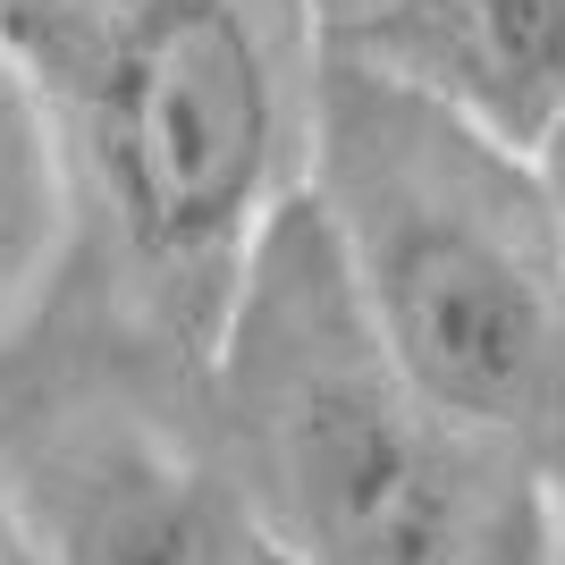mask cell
Here are the masks:
<instances>
[{
	"label": "cell",
	"mask_w": 565,
	"mask_h": 565,
	"mask_svg": "<svg viewBox=\"0 0 565 565\" xmlns=\"http://www.w3.org/2000/svg\"><path fill=\"white\" fill-rule=\"evenodd\" d=\"M254 565H287V557H270V548H262V557H254Z\"/></svg>",
	"instance_id": "obj_11"
},
{
	"label": "cell",
	"mask_w": 565,
	"mask_h": 565,
	"mask_svg": "<svg viewBox=\"0 0 565 565\" xmlns=\"http://www.w3.org/2000/svg\"><path fill=\"white\" fill-rule=\"evenodd\" d=\"M0 565H43V548L25 532V507H18V490H9V472H0Z\"/></svg>",
	"instance_id": "obj_7"
},
{
	"label": "cell",
	"mask_w": 565,
	"mask_h": 565,
	"mask_svg": "<svg viewBox=\"0 0 565 565\" xmlns=\"http://www.w3.org/2000/svg\"><path fill=\"white\" fill-rule=\"evenodd\" d=\"M76 279V186L34 76L0 43V354Z\"/></svg>",
	"instance_id": "obj_6"
},
{
	"label": "cell",
	"mask_w": 565,
	"mask_h": 565,
	"mask_svg": "<svg viewBox=\"0 0 565 565\" xmlns=\"http://www.w3.org/2000/svg\"><path fill=\"white\" fill-rule=\"evenodd\" d=\"M212 414L254 541L287 565H548L557 481L388 363L312 203L245 262Z\"/></svg>",
	"instance_id": "obj_2"
},
{
	"label": "cell",
	"mask_w": 565,
	"mask_h": 565,
	"mask_svg": "<svg viewBox=\"0 0 565 565\" xmlns=\"http://www.w3.org/2000/svg\"><path fill=\"white\" fill-rule=\"evenodd\" d=\"M0 472L43 565H254L212 414V363H186L94 287L0 354Z\"/></svg>",
	"instance_id": "obj_4"
},
{
	"label": "cell",
	"mask_w": 565,
	"mask_h": 565,
	"mask_svg": "<svg viewBox=\"0 0 565 565\" xmlns=\"http://www.w3.org/2000/svg\"><path fill=\"white\" fill-rule=\"evenodd\" d=\"M548 565H565V481H557V523H548Z\"/></svg>",
	"instance_id": "obj_10"
},
{
	"label": "cell",
	"mask_w": 565,
	"mask_h": 565,
	"mask_svg": "<svg viewBox=\"0 0 565 565\" xmlns=\"http://www.w3.org/2000/svg\"><path fill=\"white\" fill-rule=\"evenodd\" d=\"M388 0H312V18H321V43L330 34H354V25H372Z\"/></svg>",
	"instance_id": "obj_8"
},
{
	"label": "cell",
	"mask_w": 565,
	"mask_h": 565,
	"mask_svg": "<svg viewBox=\"0 0 565 565\" xmlns=\"http://www.w3.org/2000/svg\"><path fill=\"white\" fill-rule=\"evenodd\" d=\"M330 51L388 68L507 152H541L565 127V0H388Z\"/></svg>",
	"instance_id": "obj_5"
},
{
	"label": "cell",
	"mask_w": 565,
	"mask_h": 565,
	"mask_svg": "<svg viewBox=\"0 0 565 565\" xmlns=\"http://www.w3.org/2000/svg\"><path fill=\"white\" fill-rule=\"evenodd\" d=\"M532 161H541V186H548V203H557V245H565V127L532 152Z\"/></svg>",
	"instance_id": "obj_9"
},
{
	"label": "cell",
	"mask_w": 565,
	"mask_h": 565,
	"mask_svg": "<svg viewBox=\"0 0 565 565\" xmlns=\"http://www.w3.org/2000/svg\"><path fill=\"white\" fill-rule=\"evenodd\" d=\"M76 186V287L212 363L245 262L312 186V0H0Z\"/></svg>",
	"instance_id": "obj_1"
},
{
	"label": "cell",
	"mask_w": 565,
	"mask_h": 565,
	"mask_svg": "<svg viewBox=\"0 0 565 565\" xmlns=\"http://www.w3.org/2000/svg\"><path fill=\"white\" fill-rule=\"evenodd\" d=\"M305 203L388 363L565 481V245L541 161L372 60L321 51Z\"/></svg>",
	"instance_id": "obj_3"
}]
</instances>
